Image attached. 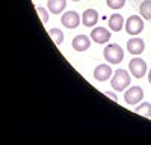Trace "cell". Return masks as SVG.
I'll return each mask as SVG.
<instances>
[{"label":"cell","mask_w":151,"mask_h":145,"mask_svg":"<svg viewBox=\"0 0 151 145\" xmlns=\"http://www.w3.org/2000/svg\"><path fill=\"white\" fill-rule=\"evenodd\" d=\"M91 47V39L86 35H76L73 39V48L76 52H86Z\"/></svg>","instance_id":"obj_10"},{"label":"cell","mask_w":151,"mask_h":145,"mask_svg":"<svg viewBox=\"0 0 151 145\" xmlns=\"http://www.w3.org/2000/svg\"><path fill=\"white\" fill-rule=\"evenodd\" d=\"M110 85H112V88L115 91H118V92L127 89V86L132 85L130 74L125 70H116L113 77H112V80H110Z\"/></svg>","instance_id":"obj_1"},{"label":"cell","mask_w":151,"mask_h":145,"mask_svg":"<svg viewBox=\"0 0 151 145\" xmlns=\"http://www.w3.org/2000/svg\"><path fill=\"white\" fill-rule=\"evenodd\" d=\"M124 26H125V30H127L129 35L137 36L144 30V21H142V18L139 15H130Z\"/></svg>","instance_id":"obj_3"},{"label":"cell","mask_w":151,"mask_h":145,"mask_svg":"<svg viewBox=\"0 0 151 145\" xmlns=\"http://www.w3.org/2000/svg\"><path fill=\"white\" fill-rule=\"evenodd\" d=\"M139 11L145 20H151V0H144L139 6Z\"/></svg>","instance_id":"obj_16"},{"label":"cell","mask_w":151,"mask_h":145,"mask_svg":"<svg viewBox=\"0 0 151 145\" xmlns=\"http://www.w3.org/2000/svg\"><path fill=\"white\" fill-rule=\"evenodd\" d=\"M36 12H38V15H40L41 21L45 24V23L48 21V12L45 11V8H42V6H36Z\"/></svg>","instance_id":"obj_18"},{"label":"cell","mask_w":151,"mask_h":145,"mask_svg":"<svg viewBox=\"0 0 151 145\" xmlns=\"http://www.w3.org/2000/svg\"><path fill=\"white\" fill-rule=\"evenodd\" d=\"M112 68L106 64H100L97 65V68L94 70V79L98 80V82H106L112 77Z\"/></svg>","instance_id":"obj_9"},{"label":"cell","mask_w":151,"mask_h":145,"mask_svg":"<svg viewBox=\"0 0 151 145\" xmlns=\"http://www.w3.org/2000/svg\"><path fill=\"white\" fill-rule=\"evenodd\" d=\"M103 55H104V59L107 60V62H110V64H119L121 60L124 59V52H122V48L118 44L106 45Z\"/></svg>","instance_id":"obj_2"},{"label":"cell","mask_w":151,"mask_h":145,"mask_svg":"<svg viewBox=\"0 0 151 145\" xmlns=\"http://www.w3.org/2000/svg\"><path fill=\"white\" fill-rule=\"evenodd\" d=\"M144 98V91L141 86H130V89H127L124 92V100L127 104L134 106Z\"/></svg>","instance_id":"obj_5"},{"label":"cell","mask_w":151,"mask_h":145,"mask_svg":"<svg viewBox=\"0 0 151 145\" xmlns=\"http://www.w3.org/2000/svg\"><path fill=\"white\" fill-rule=\"evenodd\" d=\"M67 6V0H48L47 2V8L52 14H60L62 11Z\"/></svg>","instance_id":"obj_13"},{"label":"cell","mask_w":151,"mask_h":145,"mask_svg":"<svg viewBox=\"0 0 151 145\" xmlns=\"http://www.w3.org/2000/svg\"><path fill=\"white\" fill-rule=\"evenodd\" d=\"M134 112L139 113V115H142L144 118H151V103L144 101L142 104H139V106L134 107Z\"/></svg>","instance_id":"obj_14"},{"label":"cell","mask_w":151,"mask_h":145,"mask_svg":"<svg viewBox=\"0 0 151 145\" xmlns=\"http://www.w3.org/2000/svg\"><path fill=\"white\" fill-rule=\"evenodd\" d=\"M148 82H150V83H151V70H150V71H148Z\"/></svg>","instance_id":"obj_20"},{"label":"cell","mask_w":151,"mask_h":145,"mask_svg":"<svg viewBox=\"0 0 151 145\" xmlns=\"http://www.w3.org/2000/svg\"><path fill=\"white\" fill-rule=\"evenodd\" d=\"M110 32L106 29V27H101V26H98V27H94L92 32H91V39L97 44H104L110 39Z\"/></svg>","instance_id":"obj_7"},{"label":"cell","mask_w":151,"mask_h":145,"mask_svg":"<svg viewBox=\"0 0 151 145\" xmlns=\"http://www.w3.org/2000/svg\"><path fill=\"white\" fill-rule=\"evenodd\" d=\"M60 23L64 24L67 29H76L80 24V15L76 11L64 12V14H62V18H60Z\"/></svg>","instance_id":"obj_6"},{"label":"cell","mask_w":151,"mask_h":145,"mask_svg":"<svg viewBox=\"0 0 151 145\" xmlns=\"http://www.w3.org/2000/svg\"><path fill=\"white\" fill-rule=\"evenodd\" d=\"M73 2H79V0H73Z\"/></svg>","instance_id":"obj_21"},{"label":"cell","mask_w":151,"mask_h":145,"mask_svg":"<svg viewBox=\"0 0 151 145\" xmlns=\"http://www.w3.org/2000/svg\"><path fill=\"white\" fill-rule=\"evenodd\" d=\"M144 48H145V42H144L142 38H139V36H133V38H130L127 41V50L134 56L141 55L144 52Z\"/></svg>","instance_id":"obj_8"},{"label":"cell","mask_w":151,"mask_h":145,"mask_svg":"<svg viewBox=\"0 0 151 145\" xmlns=\"http://www.w3.org/2000/svg\"><path fill=\"white\" fill-rule=\"evenodd\" d=\"M124 24L125 23H124V18H122L121 14H113V15L109 17V27L113 32H119L124 27Z\"/></svg>","instance_id":"obj_12"},{"label":"cell","mask_w":151,"mask_h":145,"mask_svg":"<svg viewBox=\"0 0 151 145\" xmlns=\"http://www.w3.org/2000/svg\"><path fill=\"white\" fill-rule=\"evenodd\" d=\"M48 35L52 36V39L55 41L56 45H60L62 42H64V32H62L60 29H58V27L50 29V30H48Z\"/></svg>","instance_id":"obj_15"},{"label":"cell","mask_w":151,"mask_h":145,"mask_svg":"<svg viewBox=\"0 0 151 145\" xmlns=\"http://www.w3.org/2000/svg\"><path fill=\"white\" fill-rule=\"evenodd\" d=\"M106 3L110 9H121L125 5V0H106Z\"/></svg>","instance_id":"obj_17"},{"label":"cell","mask_w":151,"mask_h":145,"mask_svg":"<svg viewBox=\"0 0 151 145\" xmlns=\"http://www.w3.org/2000/svg\"><path fill=\"white\" fill-rule=\"evenodd\" d=\"M104 95H107V97H110V98H112L113 101H116V100H118V97H116L115 94H113V92H110V91H106V92H104Z\"/></svg>","instance_id":"obj_19"},{"label":"cell","mask_w":151,"mask_h":145,"mask_svg":"<svg viewBox=\"0 0 151 145\" xmlns=\"http://www.w3.org/2000/svg\"><path fill=\"white\" fill-rule=\"evenodd\" d=\"M82 23L86 27H94L98 23V12L95 9H86L82 14Z\"/></svg>","instance_id":"obj_11"},{"label":"cell","mask_w":151,"mask_h":145,"mask_svg":"<svg viewBox=\"0 0 151 145\" xmlns=\"http://www.w3.org/2000/svg\"><path fill=\"white\" fill-rule=\"evenodd\" d=\"M129 70L132 72V76L136 79H142L147 74V62L141 57H133L129 62Z\"/></svg>","instance_id":"obj_4"}]
</instances>
